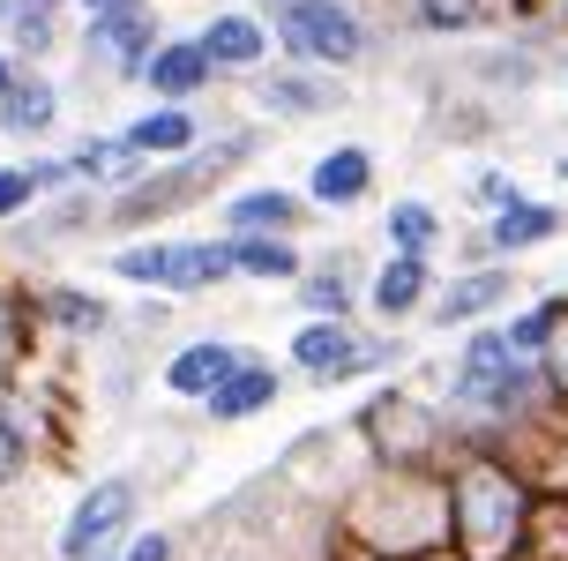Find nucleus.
I'll use <instances>...</instances> for the list:
<instances>
[{
  "mask_svg": "<svg viewBox=\"0 0 568 561\" xmlns=\"http://www.w3.org/2000/svg\"><path fill=\"white\" fill-rule=\"evenodd\" d=\"M449 502H456V532H464V554L471 561H501L524 539V487L501 464H464Z\"/></svg>",
  "mask_w": 568,
  "mask_h": 561,
  "instance_id": "f257e3e1",
  "label": "nucleus"
},
{
  "mask_svg": "<svg viewBox=\"0 0 568 561\" xmlns=\"http://www.w3.org/2000/svg\"><path fill=\"white\" fill-rule=\"evenodd\" d=\"M277 30L300 60H359V23L337 0H277Z\"/></svg>",
  "mask_w": 568,
  "mask_h": 561,
  "instance_id": "f03ea898",
  "label": "nucleus"
},
{
  "mask_svg": "<svg viewBox=\"0 0 568 561\" xmlns=\"http://www.w3.org/2000/svg\"><path fill=\"white\" fill-rule=\"evenodd\" d=\"M225 270H240L232 248H128L120 254V278H142V284H217Z\"/></svg>",
  "mask_w": 568,
  "mask_h": 561,
  "instance_id": "7ed1b4c3",
  "label": "nucleus"
},
{
  "mask_svg": "<svg viewBox=\"0 0 568 561\" xmlns=\"http://www.w3.org/2000/svg\"><path fill=\"white\" fill-rule=\"evenodd\" d=\"M128 509H135V494H128V479H105V487H90L83 494V509H75V524L60 532V554L68 561H90L105 539L128 524Z\"/></svg>",
  "mask_w": 568,
  "mask_h": 561,
  "instance_id": "20e7f679",
  "label": "nucleus"
},
{
  "mask_svg": "<svg viewBox=\"0 0 568 561\" xmlns=\"http://www.w3.org/2000/svg\"><path fill=\"white\" fill-rule=\"evenodd\" d=\"M524 382V352H516V337H471V352H464V397H501Z\"/></svg>",
  "mask_w": 568,
  "mask_h": 561,
  "instance_id": "39448f33",
  "label": "nucleus"
},
{
  "mask_svg": "<svg viewBox=\"0 0 568 561\" xmlns=\"http://www.w3.org/2000/svg\"><path fill=\"white\" fill-rule=\"evenodd\" d=\"M374 352H359V337L337 330V322H314L307 337H300V367L307 374H352V367H367Z\"/></svg>",
  "mask_w": 568,
  "mask_h": 561,
  "instance_id": "423d86ee",
  "label": "nucleus"
},
{
  "mask_svg": "<svg viewBox=\"0 0 568 561\" xmlns=\"http://www.w3.org/2000/svg\"><path fill=\"white\" fill-rule=\"evenodd\" d=\"M232 374H240V360H232V344H187V352H180V360H172V390H187V397H217L232 382Z\"/></svg>",
  "mask_w": 568,
  "mask_h": 561,
  "instance_id": "0eeeda50",
  "label": "nucleus"
},
{
  "mask_svg": "<svg viewBox=\"0 0 568 561\" xmlns=\"http://www.w3.org/2000/svg\"><path fill=\"white\" fill-rule=\"evenodd\" d=\"M142 38H150V23H142V8H113V16H98V30H90V46L105 60H120V68H150V60L135 53Z\"/></svg>",
  "mask_w": 568,
  "mask_h": 561,
  "instance_id": "6e6552de",
  "label": "nucleus"
},
{
  "mask_svg": "<svg viewBox=\"0 0 568 561\" xmlns=\"http://www.w3.org/2000/svg\"><path fill=\"white\" fill-rule=\"evenodd\" d=\"M314 196L322 202H359L367 196V150H329L314 166Z\"/></svg>",
  "mask_w": 568,
  "mask_h": 561,
  "instance_id": "1a4fd4ad",
  "label": "nucleus"
},
{
  "mask_svg": "<svg viewBox=\"0 0 568 561\" xmlns=\"http://www.w3.org/2000/svg\"><path fill=\"white\" fill-rule=\"evenodd\" d=\"M270 397H277V374H270V367H240L225 390L210 397V412H217V420H247V412L270 404Z\"/></svg>",
  "mask_w": 568,
  "mask_h": 561,
  "instance_id": "9d476101",
  "label": "nucleus"
},
{
  "mask_svg": "<svg viewBox=\"0 0 568 561\" xmlns=\"http://www.w3.org/2000/svg\"><path fill=\"white\" fill-rule=\"evenodd\" d=\"M202 76H210V46H165V53L150 60V83L165 90V98H187Z\"/></svg>",
  "mask_w": 568,
  "mask_h": 561,
  "instance_id": "9b49d317",
  "label": "nucleus"
},
{
  "mask_svg": "<svg viewBox=\"0 0 568 561\" xmlns=\"http://www.w3.org/2000/svg\"><path fill=\"white\" fill-rule=\"evenodd\" d=\"M419 292H426V262H419V254H397V262L382 270V284H374V308H382V314H412V308H419Z\"/></svg>",
  "mask_w": 568,
  "mask_h": 561,
  "instance_id": "f8f14e48",
  "label": "nucleus"
},
{
  "mask_svg": "<svg viewBox=\"0 0 568 561\" xmlns=\"http://www.w3.org/2000/svg\"><path fill=\"white\" fill-rule=\"evenodd\" d=\"M202 46H210V60H232V68H247V60H262V30L247 23V16H217Z\"/></svg>",
  "mask_w": 568,
  "mask_h": 561,
  "instance_id": "ddd939ff",
  "label": "nucleus"
},
{
  "mask_svg": "<svg viewBox=\"0 0 568 561\" xmlns=\"http://www.w3.org/2000/svg\"><path fill=\"white\" fill-rule=\"evenodd\" d=\"M270 224H292V196H277V188H262V196H240L232 202V232H270Z\"/></svg>",
  "mask_w": 568,
  "mask_h": 561,
  "instance_id": "4468645a",
  "label": "nucleus"
},
{
  "mask_svg": "<svg viewBox=\"0 0 568 561\" xmlns=\"http://www.w3.org/2000/svg\"><path fill=\"white\" fill-rule=\"evenodd\" d=\"M554 210H539V202H509V210H501V224H494V240H501V248H531V240H546V232H554Z\"/></svg>",
  "mask_w": 568,
  "mask_h": 561,
  "instance_id": "2eb2a0df",
  "label": "nucleus"
},
{
  "mask_svg": "<svg viewBox=\"0 0 568 561\" xmlns=\"http://www.w3.org/2000/svg\"><path fill=\"white\" fill-rule=\"evenodd\" d=\"M53 120V90L30 83V90H8V106H0V128H16V136H38Z\"/></svg>",
  "mask_w": 568,
  "mask_h": 561,
  "instance_id": "dca6fc26",
  "label": "nucleus"
},
{
  "mask_svg": "<svg viewBox=\"0 0 568 561\" xmlns=\"http://www.w3.org/2000/svg\"><path fill=\"white\" fill-rule=\"evenodd\" d=\"M187 142H195V120L187 112H158V120H142L128 136V150H187Z\"/></svg>",
  "mask_w": 568,
  "mask_h": 561,
  "instance_id": "f3484780",
  "label": "nucleus"
},
{
  "mask_svg": "<svg viewBox=\"0 0 568 561\" xmlns=\"http://www.w3.org/2000/svg\"><path fill=\"white\" fill-rule=\"evenodd\" d=\"M501 292H509V278H464V284H456V292H449V300H442V322H464V314L494 308Z\"/></svg>",
  "mask_w": 568,
  "mask_h": 561,
  "instance_id": "a211bd4d",
  "label": "nucleus"
},
{
  "mask_svg": "<svg viewBox=\"0 0 568 561\" xmlns=\"http://www.w3.org/2000/svg\"><path fill=\"white\" fill-rule=\"evenodd\" d=\"M240 270H255V278H292V248L284 240H240Z\"/></svg>",
  "mask_w": 568,
  "mask_h": 561,
  "instance_id": "6ab92c4d",
  "label": "nucleus"
},
{
  "mask_svg": "<svg viewBox=\"0 0 568 561\" xmlns=\"http://www.w3.org/2000/svg\"><path fill=\"white\" fill-rule=\"evenodd\" d=\"M389 232H397L404 254H419L426 240H434V210H419V202H397V210H389Z\"/></svg>",
  "mask_w": 568,
  "mask_h": 561,
  "instance_id": "aec40b11",
  "label": "nucleus"
},
{
  "mask_svg": "<svg viewBox=\"0 0 568 561\" xmlns=\"http://www.w3.org/2000/svg\"><path fill=\"white\" fill-rule=\"evenodd\" d=\"M38 188H45L38 172H0V218H8V210H23V202L38 196Z\"/></svg>",
  "mask_w": 568,
  "mask_h": 561,
  "instance_id": "412c9836",
  "label": "nucleus"
},
{
  "mask_svg": "<svg viewBox=\"0 0 568 561\" xmlns=\"http://www.w3.org/2000/svg\"><path fill=\"white\" fill-rule=\"evenodd\" d=\"M270 98H284L292 112H314V106H329V90H314V83H270Z\"/></svg>",
  "mask_w": 568,
  "mask_h": 561,
  "instance_id": "4be33fe9",
  "label": "nucleus"
},
{
  "mask_svg": "<svg viewBox=\"0 0 568 561\" xmlns=\"http://www.w3.org/2000/svg\"><path fill=\"white\" fill-rule=\"evenodd\" d=\"M554 382L568 390V308H554Z\"/></svg>",
  "mask_w": 568,
  "mask_h": 561,
  "instance_id": "5701e85b",
  "label": "nucleus"
},
{
  "mask_svg": "<svg viewBox=\"0 0 568 561\" xmlns=\"http://www.w3.org/2000/svg\"><path fill=\"white\" fill-rule=\"evenodd\" d=\"M307 308H329V314H344V284H337V278H314V284H307Z\"/></svg>",
  "mask_w": 568,
  "mask_h": 561,
  "instance_id": "b1692460",
  "label": "nucleus"
},
{
  "mask_svg": "<svg viewBox=\"0 0 568 561\" xmlns=\"http://www.w3.org/2000/svg\"><path fill=\"white\" fill-rule=\"evenodd\" d=\"M16 472V434H8V420H0V479Z\"/></svg>",
  "mask_w": 568,
  "mask_h": 561,
  "instance_id": "393cba45",
  "label": "nucleus"
},
{
  "mask_svg": "<svg viewBox=\"0 0 568 561\" xmlns=\"http://www.w3.org/2000/svg\"><path fill=\"white\" fill-rule=\"evenodd\" d=\"M128 561H165V539H135V554Z\"/></svg>",
  "mask_w": 568,
  "mask_h": 561,
  "instance_id": "a878e982",
  "label": "nucleus"
},
{
  "mask_svg": "<svg viewBox=\"0 0 568 561\" xmlns=\"http://www.w3.org/2000/svg\"><path fill=\"white\" fill-rule=\"evenodd\" d=\"M83 8H98V16H113V8H128V0H83Z\"/></svg>",
  "mask_w": 568,
  "mask_h": 561,
  "instance_id": "bb28decb",
  "label": "nucleus"
},
{
  "mask_svg": "<svg viewBox=\"0 0 568 561\" xmlns=\"http://www.w3.org/2000/svg\"><path fill=\"white\" fill-rule=\"evenodd\" d=\"M0 98H8V68H0Z\"/></svg>",
  "mask_w": 568,
  "mask_h": 561,
  "instance_id": "cd10ccee",
  "label": "nucleus"
}]
</instances>
